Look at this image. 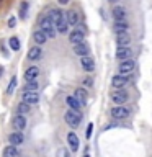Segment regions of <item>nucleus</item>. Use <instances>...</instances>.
<instances>
[{
  "instance_id": "obj_2",
  "label": "nucleus",
  "mask_w": 152,
  "mask_h": 157,
  "mask_svg": "<svg viewBox=\"0 0 152 157\" xmlns=\"http://www.w3.org/2000/svg\"><path fill=\"white\" fill-rule=\"evenodd\" d=\"M66 123L70 128H77L78 124H80V121H82V115L78 111H75V110H69V111H66Z\"/></svg>"
},
{
  "instance_id": "obj_19",
  "label": "nucleus",
  "mask_w": 152,
  "mask_h": 157,
  "mask_svg": "<svg viewBox=\"0 0 152 157\" xmlns=\"http://www.w3.org/2000/svg\"><path fill=\"white\" fill-rule=\"evenodd\" d=\"M74 97L77 98V101L80 103L82 106H85V105H87V92L83 90V88H77L75 93H74Z\"/></svg>"
},
{
  "instance_id": "obj_35",
  "label": "nucleus",
  "mask_w": 152,
  "mask_h": 157,
  "mask_svg": "<svg viewBox=\"0 0 152 157\" xmlns=\"http://www.w3.org/2000/svg\"><path fill=\"white\" fill-rule=\"evenodd\" d=\"M83 83H85L87 87H90V85H93V80H90V78H85V80H83Z\"/></svg>"
},
{
  "instance_id": "obj_22",
  "label": "nucleus",
  "mask_w": 152,
  "mask_h": 157,
  "mask_svg": "<svg viewBox=\"0 0 152 157\" xmlns=\"http://www.w3.org/2000/svg\"><path fill=\"white\" fill-rule=\"evenodd\" d=\"M56 29L59 33H67V29H69V23H67V20H66V15L59 20V21L56 23Z\"/></svg>"
},
{
  "instance_id": "obj_13",
  "label": "nucleus",
  "mask_w": 152,
  "mask_h": 157,
  "mask_svg": "<svg viewBox=\"0 0 152 157\" xmlns=\"http://www.w3.org/2000/svg\"><path fill=\"white\" fill-rule=\"evenodd\" d=\"M80 66L85 72H92L93 69H95V62H93V59L90 56H83L80 59Z\"/></svg>"
},
{
  "instance_id": "obj_20",
  "label": "nucleus",
  "mask_w": 152,
  "mask_h": 157,
  "mask_svg": "<svg viewBox=\"0 0 152 157\" xmlns=\"http://www.w3.org/2000/svg\"><path fill=\"white\" fill-rule=\"evenodd\" d=\"M127 29H129V23H127L126 20H121V21L115 20V31L116 33H124Z\"/></svg>"
},
{
  "instance_id": "obj_23",
  "label": "nucleus",
  "mask_w": 152,
  "mask_h": 157,
  "mask_svg": "<svg viewBox=\"0 0 152 157\" xmlns=\"http://www.w3.org/2000/svg\"><path fill=\"white\" fill-rule=\"evenodd\" d=\"M3 157H18V149H17V146L10 144V146L5 147V149H3Z\"/></svg>"
},
{
  "instance_id": "obj_31",
  "label": "nucleus",
  "mask_w": 152,
  "mask_h": 157,
  "mask_svg": "<svg viewBox=\"0 0 152 157\" xmlns=\"http://www.w3.org/2000/svg\"><path fill=\"white\" fill-rule=\"evenodd\" d=\"M15 88H17V78H12V80H10V83H8V88H7V93H8V95H12V93H13V90H15Z\"/></svg>"
},
{
  "instance_id": "obj_37",
  "label": "nucleus",
  "mask_w": 152,
  "mask_h": 157,
  "mask_svg": "<svg viewBox=\"0 0 152 157\" xmlns=\"http://www.w3.org/2000/svg\"><path fill=\"white\" fill-rule=\"evenodd\" d=\"M2 74H3V69H2V66H0V75H2Z\"/></svg>"
},
{
  "instance_id": "obj_26",
  "label": "nucleus",
  "mask_w": 152,
  "mask_h": 157,
  "mask_svg": "<svg viewBox=\"0 0 152 157\" xmlns=\"http://www.w3.org/2000/svg\"><path fill=\"white\" fill-rule=\"evenodd\" d=\"M38 88H39V83L36 80H29V82H25L23 92H36Z\"/></svg>"
},
{
  "instance_id": "obj_29",
  "label": "nucleus",
  "mask_w": 152,
  "mask_h": 157,
  "mask_svg": "<svg viewBox=\"0 0 152 157\" xmlns=\"http://www.w3.org/2000/svg\"><path fill=\"white\" fill-rule=\"evenodd\" d=\"M8 44H10V48H12L13 51H18V49L21 48V44H20V39H18L17 36L10 38V39H8Z\"/></svg>"
},
{
  "instance_id": "obj_16",
  "label": "nucleus",
  "mask_w": 152,
  "mask_h": 157,
  "mask_svg": "<svg viewBox=\"0 0 152 157\" xmlns=\"http://www.w3.org/2000/svg\"><path fill=\"white\" fill-rule=\"evenodd\" d=\"M129 43H131V36L127 34V31L116 33V44H118V46H127Z\"/></svg>"
},
{
  "instance_id": "obj_11",
  "label": "nucleus",
  "mask_w": 152,
  "mask_h": 157,
  "mask_svg": "<svg viewBox=\"0 0 152 157\" xmlns=\"http://www.w3.org/2000/svg\"><path fill=\"white\" fill-rule=\"evenodd\" d=\"M67 142H69V147H70L72 152H77L78 151L80 141H78V136L75 134V132H69V134H67Z\"/></svg>"
},
{
  "instance_id": "obj_21",
  "label": "nucleus",
  "mask_w": 152,
  "mask_h": 157,
  "mask_svg": "<svg viewBox=\"0 0 152 157\" xmlns=\"http://www.w3.org/2000/svg\"><path fill=\"white\" fill-rule=\"evenodd\" d=\"M41 54H43L41 48H39V46H33L31 49H29V52H28V59H29V61H36V59L41 57Z\"/></svg>"
},
{
  "instance_id": "obj_39",
  "label": "nucleus",
  "mask_w": 152,
  "mask_h": 157,
  "mask_svg": "<svg viewBox=\"0 0 152 157\" xmlns=\"http://www.w3.org/2000/svg\"><path fill=\"white\" fill-rule=\"evenodd\" d=\"M83 157H90V155H88V154H85V155H83Z\"/></svg>"
},
{
  "instance_id": "obj_25",
  "label": "nucleus",
  "mask_w": 152,
  "mask_h": 157,
  "mask_svg": "<svg viewBox=\"0 0 152 157\" xmlns=\"http://www.w3.org/2000/svg\"><path fill=\"white\" fill-rule=\"evenodd\" d=\"M66 101H67V105L70 106V110H75V111H78V108H82V105L77 101V98L74 97V95H69V97L66 98Z\"/></svg>"
},
{
  "instance_id": "obj_30",
  "label": "nucleus",
  "mask_w": 152,
  "mask_h": 157,
  "mask_svg": "<svg viewBox=\"0 0 152 157\" xmlns=\"http://www.w3.org/2000/svg\"><path fill=\"white\" fill-rule=\"evenodd\" d=\"M26 12H28V3L23 2L20 5V18H26Z\"/></svg>"
},
{
  "instance_id": "obj_6",
  "label": "nucleus",
  "mask_w": 152,
  "mask_h": 157,
  "mask_svg": "<svg viewBox=\"0 0 152 157\" xmlns=\"http://www.w3.org/2000/svg\"><path fill=\"white\" fill-rule=\"evenodd\" d=\"M129 83V75H124V74H116L115 77L111 78V85L115 88H123L124 85Z\"/></svg>"
},
{
  "instance_id": "obj_36",
  "label": "nucleus",
  "mask_w": 152,
  "mask_h": 157,
  "mask_svg": "<svg viewBox=\"0 0 152 157\" xmlns=\"http://www.w3.org/2000/svg\"><path fill=\"white\" fill-rule=\"evenodd\" d=\"M57 2L61 3V5H66V3H69V0H57Z\"/></svg>"
},
{
  "instance_id": "obj_28",
  "label": "nucleus",
  "mask_w": 152,
  "mask_h": 157,
  "mask_svg": "<svg viewBox=\"0 0 152 157\" xmlns=\"http://www.w3.org/2000/svg\"><path fill=\"white\" fill-rule=\"evenodd\" d=\"M28 111H29V105H28V103H25V101L18 103V106H17V113H18V115H26Z\"/></svg>"
},
{
  "instance_id": "obj_14",
  "label": "nucleus",
  "mask_w": 152,
  "mask_h": 157,
  "mask_svg": "<svg viewBox=\"0 0 152 157\" xmlns=\"http://www.w3.org/2000/svg\"><path fill=\"white\" fill-rule=\"evenodd\" d=\"M111 13H113V18L118 20V21H121V20H126L127 18V10L124 7H115L111 10Z\"/></svg>"
},
{
  "instance_id": "obj_27",
  "label": "nucleus",
  "mask_w": 152,
  "mask_h": 157,
  "mask_svg": "<svg viewBox=\"0 0 152 157\" xmlns=\"http://www.w3.org/2000/svg\"><path fill=\"white\" fill-rule=\"evenodd\" d=\"M48 17H49V18H51L52 21H54V25H56V23L59 21V20H61V18L64 17V13L61 12V10L54 8V10H51V12H49V15H48Z\"/></svg>"
},
{
  "instance_id": "obj_1",
  "label": "nucleus",
  "mask_w": 152,
  "mask_h": 157,
  "mask_svg": "<svg viewBox=\"0 0 152 157\" xmlns=\"http://www.w3.org/2000/svg\"><path fill=\"white\" fill-rule=\"evenodd\" d=\"M39 26H41V29L44 31V34L48 36V39L51 38L54 39V36H56V25H54V21L49 17H43L41 18V23H39Z\"/></svg>"
},
{
  "instance_id": "obj_38",
  "label": "nucleus",
  "mask_w": 152,
  "mask_h": 157,
  "mask_svg": "<svg viewBox=\"0 0 152 157\" xmlns=\"http://www.w3.org/2000/svg\"><path fill=\"white\" fill-rule=\"evenodd\" d=\"M108 2H111V3H115V2H118V0H108Z\"/></svg>"
},
{
  "instance_id": "obj_24",
  "label": "nucleus",
  "mask_w": 152,
  "mask_h": 157,
  "mask_svg": "<svg viewBox=\"0 0 152 157\" xmlns=\"http://www.w3.org/2000/svg\"><path fill=\"white\" fill-rule=\"evenodd\" d=\"M66 20H67V23L69 25H77L78 23V15H77V12H74V10H69V12L66 13Z\"/></svg>"
},
{
  "instance_id": "obj_9",
  "label": "nucleus",
  "mask_w": 152,
  "mask_h": 157,
  "mask_svg": "<svg viewBox=\"0 0 152 157\" xmlns=\"http://www.w3.org/2000/svg\"><path fill=\"white\" fill-rule=\"evenodd\" d=\"M74 52L77 54V56H88V52H90V48H88V44L87 43H77V44H74Z\"/></svg>"
},
{
  "instance_id": "obj_15",
  "label": "nucleus",
  "mask_w": 152,
  "mask_h": 157,
  "mask_svg": "<svg viewBox=\"0 0 152 157\" xmlns=\"http://www.w3.org/2000/svg\"><path fill=\"white\" fill-rule=\"evenodd\" d=\"M39 75V69L36 66H33V67H29L25 71V82H29V80H36Z\"/></svg>"
},
{
  "instance_id": "obj_18",
  "label": "nucleus",
  "mask_w": 152,
  "mask_h": 157,
  "mask_svg": "<svg viewBox=\"0 0 152 157\" xmlns=\"http://www.w3.org/2000/svg\"><path fill=\"white\" fill-rule=\"evenodd\" d=\"M8 141H10V144H13V146H20V144H23V134L20 131L12 132V134L8 136Z\"/></svg>"
},
{
  "instance_id": "obj_4",
  "label": "nucleus",
  "mask_w": 152,
  "mask_h": 157,
  "mask_svg": "<svg viewBox=\"0 0 152 157\" xmlns=\"http://www.w3.org/2000/svg\"><path fill=\"white\" fill-rule=\"evenodd\" d=\"M134 69H136V62L132 59H126V61H121V64L118 66V72L124 74V75H131Z\"/></svg>"
},
{
  "instance_id": "obj_12",
  "label": "nucleus",
  "mask_w": 152,
  "mask_h": 157,
  "mask_svg": "<svg viewBox=\"0 0 152 157\" xmlns=\"http://www.w3.org/2000/svg\"><path fill=\"white\" fill-rule=\"evenodd\" d=\"M23 101L28 105H36L39 101V93L38 92H25L23 93Z\"/></svg>"
},
{
  "instance_id": "obj_17",
  "label": "nucleus",
  "mask_w": 152,
  "mask_h": 157,
  "mask_svg": "<svg viewBox=\"0 0 152 157\" xmlns=\"http://www.w3.org/2000/svg\"><path fill=\"white\" fill-rule=\"evenodd\" d=\"M33 41L36 43V44H39V46H41V44H44V43L48 41V36L44 34V31H43L41 28L36 29V31L33 33Z\"/></svg>"
},
{
  "instance_id": "obj_5",
  "label": "nucleus",
  "mask_w": 152,
  "mask_h": 157,
  "mask_svg": "<svg viewBox=\"0 0 152 157\" xmlns=\"http://www.w3.org/2000/svg\"><path fill=\"white\" fill-rule=\"evenodd\" d=\"M127 98H129V95H127V92L123 90V88H116V92L111 93V101L115 103V105H123L124 101H127Z\"/></svg>"
},
{
  "instance_id": "obj_8",
  "label": "nucleus",
  "mask_w": 152,
  "mask_h": 157,
  "mask_svg": "<svg viewBox=\"0 0 152 157\" xmlns=\"http://www.w3.org/2000/svg\"><path fill=\"white\" fill-rule=\"evenodd\" d=\"M83 38H85V31L83 29H74V31L69 34V41H70L72 44H77V43H82Z\"/></svg>"
},
{
  "instance_id": "obj_10",
  "label": "nucleus",
  "mask_w": 152,
  "mask_h": 157,
  "mask_svg": "<svg viewBox=\"0 0 152 157\" xmlns=\"http://www.w3.org/2000/svg\"><path fill=\"white\" fill-rule=\"evenodd\" d=\"M13 128L15 131H23L26 128V115H17L13 118Z\"/></svg>"
},
{
  "instance_id": "obj_33",
  "label": "nucleus",
  "mask_w": 152,
  "mask_h": 157,
  "mask_svg": "<svg viewBox=\"0 0 152 157\" xmlns=\"http://www.w3.org/2000/svg\"><path fill=\"white\" fill-rule=\"evenodd\" d=\"M57 157H69V152L62 147V149H59V151H57Z\"/></svg>"
},
{
  "instance_id": "obj_32",
  "label": "nucleus",
  "mask_w": 152,
  "mask_h": 157,
  "mask_svg": "<svg viewBox=\"0 0 152 157\" xmlns=\"http://www.w3.org/2000/svg\"><path fill=\"white\" fill-rule=\"evenodd\" d=\"M92 132H93V124H92V123H88L87 132H85V134H87V139H90V137H92Z\"/></svg>"
},
{
  "instance_id": "obj_34",
  "label": "nucleus",
  "mask_w": 152,
  "mask_h": 157,
  "mask_svg": "<svg viewBox=\"0 0 152 157\" xmlns=\"http://www.w3.org/2000/svg\"><path fill=\"white\" fill-rule=\"evenodd\" d=\"M15 25H17V18L12 17V18L8 20V28H15Z\"/></svg>"
},
{
  "instance_id": "obj_3",
  "label": "nucleus",
  "mask_w": 152,
  "mask_h": 157,
  "mask_svg": "<svg viewBox=\"0 0 152 157\" xmlns=\"http://www.w3.org/2000/svg\"><path fill=\"white\" fill-rule=\"evenodd\" d=\"M110 115H111V118H115V120H124V118L129 116V110L123 105H116L110 110Z\"/></svg>"
},
{
  "instance_id": "obj_7",
  "label": "nucleus",
  "mask_w": 152,
  "mask_h": 157,
  "mask_svg": "<svg viewBox=\"0 0 152 157\" xmlns=\"http://www.w3.org/2000/svg\"><path fill=\"white\" fill-rule=\"evenodd\" d=\"M131 57H132L131 48H127V46H118V49H116V59H120V61H126V59H131Z\"/></svg>"
}]
</instances>
